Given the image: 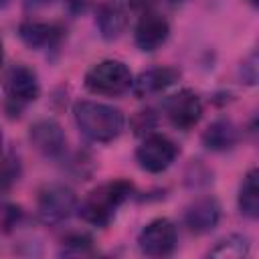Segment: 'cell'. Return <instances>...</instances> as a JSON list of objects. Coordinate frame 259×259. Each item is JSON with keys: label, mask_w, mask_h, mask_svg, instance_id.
<instances>
[{"label": "cell", "mask_w": 259, "mask_h": 259, "mask_svg": "<svg viewBox=\"0 0 259 259\" xmlns=\"http://www.w3.org/2000/svg\"><path fill=\"white\" fill-rule=\"evenodd\" d=\"M18 176H20V162H18V158L8 156L4 162L0 160V208L4 206L8 190L18 180Z\"/></svg>", "instance_id": "obj_19"}, {"label": "cell", "mask_w": 259, "mask_h": 259, "mask_svg": "<svg viewBox=\"0 0 259 259\" xmlns=\"http://www.w3.org/2000/svg\"><path fill=\"white\" fill-rule=\"evenodd\" d=\"M65 34V28L57 22H42V20H24L18 26L20 40L34 51L53 49L61 42Z\"/></svg>", "instance_id": "obj_11"}, {"label": "cell", "mask_w": 259, "mask_h": 259, "mask_svg": "<svg viewBox=\"0 0 259 259\" xmlns=\"http://www.w3.org/2000/svg\"><path fill=\"white\" fill-rule=\"evenodd\" d=\"M83 83H85V89L95 95L117 97L132 89L134 75L123 61L103 59L87 69Z\"/></svg>", "instance_id": "obj_3"}, {"label": "cell", "mask_w": 259, "mask_h": 259, "mask_svg": "<svg viewBox=\"0 0 259 259\" xmlns=\"http://www.w3.org/2000/svg\"><path fill=\"white\" fill-rule=\"evenodd\" d=\"M49 4H53V0H24L26 10H38V8H45Z\"/></svg>", "instance_id": "obj_24"}, {"label": "cell", "mask_w": 259, "mask_h": 259, "mask_svg": "<svg viewBox=\"0 0 259 259\" xmlns=\"http://www.w3.org/2000/svg\"><path fill=\"white\" fill-rule=\"evenodd\" d=\"M241 79L247 85H255L257 81V55L255 53H251L249 59L241 63Z\"/></svg>", "instance_id": "obj_22"}, {"label": "cell", "mask_w": 259, "mask_h": 259, "mask_svg": "<svg viewBox=\"0 0 259 259\" xmlns=\"http://www.w3.org/2000/svg\"><path fill=\"white\" fill-rule=\"evenodd\" d=\"M180 79V71L174 67H154L148 71H142L134 83H132V91L136 97H152L158 95L162 91H166L168 87H172L176 81Z\"/></svg>", "instance_id": "obj_13"}, {"label": "cell", "mask_w": 259, "mask_h": 259, "mask_svg": "<svg viewBox=\"0 0 259 259\" xmlns=\"http://www.w3.org/2000/svg\"><path fill=\"white\" fill-rule=\"evenodd\" d=\"M178 245V233L170 219L150 221L138 235V247L148 257H168Z\"/></svg>", "instance_id": "obj_7"}, {"label": "cell", "mask_w": 259, "mask_h": 259, "mask_svg": "<svg viewBox=\"0 0 259 259\" xmlns=\"http://www.w3.org/2000/svg\"><path fill=\"white\" fill-rule=\"evenodd\" d=\"M237 140H239V130L227 117L214 119L202 132V144L210 152H227L237 144Z\"/></svg>", "instance_id": "obj_15"}, {"label": "cell", "mask_w": 259, "mask_h": 259, "mask_svg": "<svg viewBox=\"0 0 259 259\" xmlns=\"http://www.w3.org/2000/svg\"><path fill=\"white\" fill-rule=\"evenodd\" d=\"M249 4H253V6H257V4H259V0H249Z\"/></svg>", "instance_id": "obj_29"}, {"label": "cell", "mask_w": 259, "mask_h": 259, "mask_svg": "<svg viewBox=\"0 0 259 259\" xmlns=\"http://www.w3.org/2000/svg\"><path fill=\"white\" fill-rule=\"evenodd\" d=\"M28 140L34 150L47 158H59L65 154L67 136L59 121L55 119H38L28 130Z\"/></svg>", "instance_id": "obj_10"}, {"label": "cell", "mask_w": 259, "mask_h": 259, "mask_svg": "<svg viewBox=\"0 0 259 259\" xmlns=\"http://www.w3.org/2000/svg\"><path fill=\"white\" fill-rule=\"evenodd\" d=\"M132 194H134V184L130 180L117 178L103 182L77 204V214L93 227H107L113 221L117 208Z\"/></svg>", "instance_id": "obj_2"}, {"label": "cell", "mask_w": 259, "mask_h": 259, "mask_svg": "<svg viewBox=\"0 0 259 259\" xmlns=\"http://www.w3.org/2000/svg\"><path fill=\"white\" fill-rule=\"evenodd\" d=\"M4 111L8 117H20L22 111L38 99L40 83L32 69L26 65H14L4 77Z\"/></svg>", "instance_id": "obj_4"}, {"label": "cell", "mask_w": 259, "mask_h": 259, "mask_svg": "<svg viewBox=\"0 0 259 259\" xmlns=\"http://www.w3.org/2000/svg\"><path fill=\"white\" fill-rule=\"evenodd\" d=\"M168 36H170L168 20L154 10H144V14L140 16V20L134 28L136 47L144 53H152V51L160 49L168 40Z\"/></svg>", "instance_id": "obj_9"}, {"label": "cell", "mask_w": 259, "mask_h": 259, "mask_svg": "<svg viewBox=\"0 0 259 259\" xmlns=\"http://www.w3.org/2000/svg\"><path fill=\"white\" fill-rule=\"evenodd\" d=\"M158 121H160V119H158V115H156L154 109H140V111H136L134 117L130 119V125H132V132H134L136 136L146 138V136L154 134V130L158 127Z\"/></svg>", "instance_id": "obj_20"}, {"label": "cell", "mask_w": 259, "mask_h": 259, "mask_svg": "<svg viewBox=\"0 0 259 259\" xmlns=\"http://www.w3.org/2000/svg\"><path fill=\"white\" fill-rule=\"evenodd\" d=\"M221 221V204L212 196H204L194 200L184 210V225L194 235L210 233Z\"/></svg>", "instance_id": "obj_12"}, {"label": "cell", "mask_w": 259, "mask_h": 259, "mask_svg": "<svg viewBox=\"0 0 259 259\" xmlns=\"http://www.w3.org/2000/svg\"><path fill=\"white\" fill-rule=\"evenodd\" d=\"M249 239L243 235H229L225 239H221L217 243V247H212L208 251L210 257H227V259H241L249 255Z\"/></svg>", "instance_id": "obj_17"}, {"label": "cell", "mask_w": 259, "mask_h": 259, "mask_svg": "<svg viewBox=\"0 0 259 259\" xmlns=\"http://www.w3.org/2000/svg\"><path fill=\"white\" fill-rule=\"evenodd\" d=\"M73 117L79 132L87 140L101 142V144L115 140L125 125V117L121 109L107 103L89 101V99L77 101L73 105Z\"/></svg>", "instance_id": "obj_1"}, {"label": "cell", "mask_w": 259, "mask_h": 259, "mask_svg": "<svg viewBox=\"0 0 259 259\" xmlns=\"http://www.w3.org/2000/svg\"><path fill=\"white\" fill-rule=\"evenodd\" d=\"M4 63V47H2V40H0V67Z\"/></svg>", "instance_id": "obj_26"}, {"label": "cell", "mask_w": 259, "mask_h": 259, "mask_svg": "<svg viewBox=\"0 0 259 259\" xmlns=\"http://www.w3.org/2000/svg\"><path fill=\"white\" fill-rule=\"evenodd\" d=\"M10 4V0H0V8H6Z\"/></svg>", "instance_id": "obj_27"}, {"label": "cell", "mask_w": 259, "mask_h": 259, "mask_svg": "<svg viewBox=\"0 0 259 259\" xmlns=\"http://www.w3.org/2000/svg\"><path fill=\"white\" fill-rule=\"evenodd\" d=\"M237 204L243 217L255 221L259 217V172L257 168H251L239 188V196H237Z\"/></svg>", "instance_id": "obj_16"}, {"label": "cell", "mask_w": 259, "mask_h": 259, "mask_svg": "<svg viewBox=\"0 0 259 259\" xmlns=\"http://www.w3.org/2000/svg\"><path fill=\"white\" fill-rule=\"evenodd\" d=\"M158 0H132V6L134 8H140V10H150L152 4H156Z\"/></svg>", "instance_id": "obj_25"}, {"label": "cell", "mask_w": 259, "mask_h": 259, "mask_svg": "<svg viewBox=\"0 0 259 259\" xmlns=\"http://www.w3.org/2000/svg\"><path fill=\"white\" fill-rule=\"evenodd\" d=\"M180 154L176 142H172L164 134H150L136 150V162L142 170L150 174H160L172 166L176 156Z\"/></svg>", "instance_id": "obj_6"}, {"label": "cell", "mask_w": 259, "mask_h": 259, "mask_svg": "<svg viewBox=\"0 0 259 259\" xmlns=\"http://www.w3.org/2000/svg\"><path fill=\"white\" fill-rule=\"evenodd\" d=\"M164 113L174 127L186 132V130L194 127L202 117L200 97L192 89H180L178 93L170 95L164 101Z\"/></svg>", "instance_id": "obj_8"}, {"label": "cell", "mask_w": 259, "mask_h": 259, "mask_svg": "<svg viewBox=\"0 0 259 259\" xmlns=\"http://www.w3.org/2000/svg\"><path fill=\"white\" fill-rule=\"evenodd\" d=\"M61 255L65 257H87L93 255V239L85 233H71L61 243Z\"/></svg>", "instance_id": "obj_18"}, {"label": "cell", "mask_w": 259, "mask_h": 259, "mask_svg": "<svg viewBox=\"0 0 259 259\" xmlns=\"http://www.w3.org/2000/svg\"><path fill=\"white\" fill-rule=\"evenodd\" d=\"M95 24H97L101 38L115 40L123 34V30L127 26V12L121 4H117L113 0L101 2L95 12Z\"/></svg>", "instance_id": "obj_14"}, {"label": "cell", "mask_w": 259, "mask_h": 259, "mask_svg": "<svg viewBox=\"0 0 259 259\" xmlns=\"http://www.w3.org/2000/svg\"><path fill=\"white\" fill-rule=\"evenodd\" d=\"M77 194L65 186V184H47L45 188L38 190L36 196V214L38 221L47 227H57L73 212H77Z\"/></svg>", "instance_id": "obj_5"}, {"label": "cell", "mask_w": 259, "mask_h": 259, "mask_svg": "<svg viewBox=\"0 0 259 259\" xmlns=\"http://www.w3.org/2000/svg\"><path fill=\"white\" fill-rule=\"evenodd\" d=\"M2 144H4V138H2V132H0V160H2Z\"/></svg>", "instance_id": "obj_28"}, {"label": "cell", "mask_w": 259, "mask_h": 259, "mask_svg": "<svg viewBox=\"0 0 259 259\" xmlns=\"http://www.w3.org/2000/svg\"><path fill=\"white\" fill-rule=\"evenodd\" d=\"M63 4H65V10L69 16H79L89 8L91 0H63Z\"/></svg>", "instance_id": "obj_23"}, {"label": "cell", "mask_w": 259, "mask_h": 259, "mask_svg": "<svg viewBox=\"0 0 259 259\" xmlns=\"http://www.w3.org/2000/svg\"><path fill=\"white\" fill-rule=\"evenodd\" d=\"M22 219V208L20 206H2V221L0 227L4 233H10L12 229H16V225Z\"/></svg>", "instance_id": "obj_21"}]
</instances>
